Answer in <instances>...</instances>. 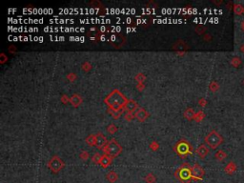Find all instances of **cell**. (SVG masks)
<instances>
[{"label":"cell","instance_id":"1","mask_svg":"<svg viewBox=\"0 0 244 183\" xmlns=\"http://www.w3.org/2000/svg\"><path fill=\"white\" fill-rule=\"evenodd\" d=\"M129 99L121 93L118 89L113 90L104 99V102L109 107V109L114 111L122 110L127 104Z\"/></svg>","mask_w":244,"mask_h":183},{"label":"cell","instance_id":"2","mask_svg":"<svg viewBox=\"0 0 244 183\" xmlns=\"http://www.w3.org/2000/svg\"><path fill=\"white\" fill-rule=\"evenodd\" d=\"M103 151H104L105 155L113 158L120 155V152H122V147L120 146V144L118 143L116 139L112 138L111 140L108 141V143H107L105 148L103 149Z\"/></svg>","mask_w":244,"mask_h":183},{"label":"cell","instance_id":"3","mask_svg":"<svg viewBox=\"0 0 244 183\" xmlns=\"http://www.w3.org/2000/svg\"><path fill=\"white\" fill-rule=\"evenodd\" d=\"M205 142L211 149H216L223 142V137L215 130L210 132L205 137Z\"/></svg>","mask_w":244,"mask_h":183},{"label":"cell","instance_id":"4","mask_svg":"<svg viewBox=\"0 0 244 183\" xmlns=\"http://www.w3.org/2000/svg\"><path fill=\"white\" fill-rule=\"evenodd\" d=\"M174 151L177 152V154L181 156V157H186L189 154L192 152V146L191 144L185 139L179 140L178 142L174 145Z\"/></svg>","mask_w":244,"mask_h":183},{"label":"cell","instance_id":"5","mask_svg":"<svg viewBox=\"0 0 244 183\" xmlns=\"http://www.w3.org/2000/svg\"><path fill=\"white\" fill-rule=\"evenodd\" d=\"M191 169H192V166H190L189 164H183L174 173V175L180 179L182 182H188L193 178Z\"/></svg>","mask_w":244,"mask_h":183},{"label":"cell","instance_id":"6","mask_svg":"<svg viewBox=\"0 0 244 183\" xmlns=\"http://www.w3.org/2000/svg\"><path fill=\"white\" fill-rule=\"evenodd\" d=\"M48 167L52 173L57 174L60 170H62L65 167V163L58 155H53L52 157L49 160Z\"/></svg>","mask_w":244,"mask_h":183},{"label":"cell","instance_id":"7","mask_svg":"<svg viewBox=\"0 0 244 183\" xmlns=\"http://www.w3.org/2000/svg\"><path fill=\"white\" fill-rule=\"evenodd\" d=\"M192 177L193 179H196V180H201L202 178H203V175L205 174V172L203 170V168H202L199 164L196 163L194 166H192Z\"/></svg>","mask_w":244,"mask_h":183},{"label":"cell","instance_id":"8","mask_svg":"<svg viewBox=\"0 0 244 183\" xmlns=\"http://www.w3.org/2000/svg\"><path fill=\"white\" fill-rule=\"evenodd\" d=\"M108 143V140H107V137L103 135L102 133H95V146L98 149H104L105 146Z\"/></svg>","mask_w":244,"mask_h":183},{"label":"cell","instance_id":"9","mask_svg":"<svg viewBox=\"0 0 244 183\" xmlns=\"http://www.w3.org/2000/svg\"><path fill=\"white\" fill-rule=\"evenodd\" d=\"M148 116H149V113L144 108H141V107H139L135 112V117L137 118V120L140 122H143Z\"/></svg>","mask_w":244,"mask_h":183},{"label":"cell","instance_id":"10","mask_svg":"<svg viewBox=\"0 0 244 183\" xmlns=\"http://www.w3.org/2000/svg\"><path fill=\"white\" fill-rule=\"evenodd\" d=\"M209 148L207 147V145H205V144H201L198 146V148L196 149V155L199 156L200 158H205L206 156H207L209 155Z\"/></svg>","mask_w":244,"mask_h":183},{"label":"cell","instance_id":"11","mask_svg":"<svg viewBox=\"0 0 244 183\" xmlns=\"http://www.w3.org/2000/svg\"><path fill=\"white\" fill-rule=\"evenodd\" d=\"M124 108L126 109L127 112L133 113V112H135V111L138 109L139 107H138V104H137V103L135 100H133V99H130V100H128L127 104H126V106L124 107Z\"/></svg>","mask_w":244,"mask_h":183},{"label":"cell","instance_id":"12","mask_svg":"<svg viewBox=\"0 0 244 183\" xmlns=\"http://www.w3.org/2000/svg\"><path fill=\"white\" fill-rule=\"evenodd\" d=\"M70 102L74 107H77V106H79L80 103L82 102V97L80 96L79 94H74L71 96V98H70Z\"/></svg>","mask_w":244,"mask_h":183},{"label":"cell","instance_id":"13","mask_svg":"<svg viewBox=\"0 0 244 183\" xmlns=\"http://www.w3.org/2000/svg\"><path fill=\"white\" fill-rule=\"evenodd\" d=\"M225 173L228 174H232L233 173H235V172L236 171V165H235V162H233V161H230L229 162L226 167H225Z\"/></svg>","mask_w":244,"mask_h":183},{"label":"cell","instance_id":"14","mask_svg":"<svg viewBox=\"0 0 244 183\" xmlns=\"http://www.w3.org/2000/svg\"><path fill=\"white\" fill-rule=\"evenodd\" d=\"M112 157H110L109 155H102V158H101V161H100V165L103 168H107L111 163H112Z\"/></svg>","mask_w":244,"mask_h":183},{"label":"cell","instance_id":"15","mask_svg":"<svg viewBox=\"0 0 244 183\" xmlns=\"http://www.w3.org/2000/svg\"><path fill=\"white\" fill-rule=\"evenodd\" d=\"M106 178L108 179L111 183H114L118 179V174L114 171H110L109 173L107 174Z\"/></svg>","mask_w":244,"mask_h":183},{"label":"cell","instance_id":"16","mask_svg":"<svg viewBox=\"0 0 244 183\" xmlns=\"http://www.w3.org/2000/svg\"><path fill=\"white\" fill-rule=\"evenodd\" d=\"M234 13L236 15H241L244 13V7L241 4H235L234 6Z\"/></svg>","mask_w":244,"mask_h":183},{"label":"cell","instance_id":"17","mask_svg":"<svg viewBox=\"0 0 244 183\" xmlns=\"http://www.w3.org/2000/svg\"><path fill=\"white\" fill-rule=\"evenodd\" d=\"M215 157L218 160V161H222V160H224L225 158L227 157V154L224 151L222 150H219V151H217L216 152V155H215Z\"/></svg>","mask_w":244,"mask_h":183},{"label":"cell","instance_id":"18","mask_svg":"<svg viewBox=\"0 0 244 183\" xmlns=\"http://www.w3.org/2000/svg\"><path fill=\"white\" fill-rule=\"evenodd\" d=\"M194 116H196V113H194V111L193 109H191V108H188L184 112V116L187 118V119H189V120L194 118Z\"/></svg>","mask_w":244,"mask_h":183},{"label":"cell","instance_id":"19","mask_svg":"<svg viewBox=\"0 0 244 183\" xmlns=\"http://www.w3.org/2000/svg\"><path fill=\"white\" fill-rule=\"evenodd\" d=\"M86 143L89 146H95V135H90L86 137Z\"/></svg>","mask_w":244,"mask_h":183},{"label":"cell","instance_id":"20","mask_svg":"<svg viewBox=\"0 0 244 183\" xmlns=\"http://www.w3.org/2000/svg\"><path fill=\"white\" fill-rule=\"evenodd\" d=\"M144 180L146 181V183H155L156 181V177L154 174L152 173H149L146 177H145Z\"/></svg>","mask_w":244,"mask_h":183},{"label":"cell","instance_id":"21","mask_svg":"<svg viewBox=\"0 0 244 183\" xmlns=\"http://www.w3.org/2000/svg\"><path fill=\"white\" fill-rule=\"evenodd\" d=\"M240 64H241V59H240L238 56H235L231 59V65L232 66L238 68Z\"/></svg>","mask_w":244,"mask_h":183},{"label":"cell","instance_id":"22","mask_svg":"<svg viewBox=\"0 0 244 183\" xmlns=\"http://www.w3.org/2000/svg\"><path fill=\"white\" fill-rule=\"evenodd\" d=\"M209 88H210V90H211L212 92L215 93V92H216L217 90L219 89V85H218V83H217L216 81H212L211 84H210Z\"/></svg>","mask_w":244,"mask_h":183},{"label":"cell","instance_id":"23","mask_svg":"<svg viewBox=\"0 0 244 183\" xmlns=\"http://www.w3.org/2000/svg\"><path fill=\"white\" fill-rule=\"evenodd\" d=\"M101 158H102V155H99V152H96V154L94 155L93 158H92V159H93V161H94L95 164H100Z\"/></svg>","mask_w":244,"mask_h":183},{"label":"cell","instance_id":"24","mask_svg":"<svg viewBox=\"0 0 244 183\" xmlns=\"http://www.w3.org/2000/svg\"><path fill=\"white\" fill-rule=\"evenodd\" d=\"M204 116H205L204 113L202 112V111H199V112L196 113V116H194V119H196L197 122H199V121H201L202 119H203Z\"/></svg>","mask_w":244,"mask_h":183},{"label":"cell","instance_id":"25","mask_svg":"<svg viewBox=\"0 0 244 183\" xmlns=\"http://www.w3.org/2000/svg\"><path fill=\"white\" fill-rule=\"evenodd\" d=\"M107 130H108V132L110 133H114L116 131H117V127L116 125H114L113 123H111L108 127H107Z\"/></svg>","mask_w":244,"mask_h":183},{"label":"cell","instance_id":"26","mask_svg":"<svg viewBox=\"0 0 244 183\" xmlns=\"http://www.w3.org/2000/svg\"><path fill=\"white\" fill-rule=\"evenodd\" d=\"M145 78H146V76H145V74H142V72H139V74H137L135 76V80L140 83H142L143 80H145Z\"/></svg>","mask_w":244,"mask_h":183},{"label":"cell","instance_id":"27","mask_svg":"<svg viewBox=\"0 0 244 183\" xmlns=\"http://www.w3.org/2000/svg\"><path fill=\"white\" fill-rule=\"evenodd\" d=\"M79 156H80V158H81V159L87 160L88 158H89V152H88L87 151H82Z\"/></svg>","mask_w":244,"mask_h":183},{"label":"cell","instance_id":"28","mask_svg":"<svg viewBox=\"0 0 244 183\" xmlns=\"http://www.w3.org/2000/svg\"><path fill=\"white\" fill-rule=\"evenodd\" d=\"M133 117H135V113L127 112V113H126V114H125V118L127 120H132Z\"/></svg>","mask_w":244,"mask_h":183},{"label":"cell","instance_id":"29","mask_svg":"<svg viewBox=\"0 0 244 183\" xmlns=\"http://www.w3.org/2000/svg\"><path fill=\"white\" fill-rule=\"evenodd\" d=\"M196 33L200 34V33H204L205 28H204V27H202V26H197L196 28Z\"/></svg>","mask_w":244,"mask_h":183},{"label":"cell","instance_id":"30","mask_svg":"<svg viewBox=\"0 0 244 183\" xmlns=\"http://www.w3.org/2000/svg\"><path fill=\"white\" fill-rule=\"evenodd\" d=\"M82 68H83V70H85V71H89L90 69H91V65L88 63V62H85L83 65H82Z\"/></svg>","mask_w":244,"mask_h":183},{"label":"cell","instance_id":"31","mask_svg":"<svg viewBox=\"0 0 244 183\" xmlns=\"http://www.w3.org/2000/svg\"><path fill=\"white\" fill-rule=\"evenodd\" d=\"M75 78H76V76H75L74 74H72V72H71V74H68V79L72 80V81H74V80Z\"/></svg>","mask_w":244,"mask_h":183},{"label":"cell","instance_id":"32","mask_svg":"<svg viewBox=\"0 0 244 183\" xmlns=\"http://www.w3.org/2000/svg\"><path fill=\"white\" fill-rule=\"evenodd\" d=\"M206 104H207V101H206L204 98H201L200 100H199V105L203 107V106H205Z\"/></svg>","mask_w":244,"mask_h":183},{"label":"cell","instance_id":"33","mask_svg":"<svg viewBox=\"0 0 244 183\" xmlns=\"http://www.w3.org/2000/svg\"><path fill=\"white\" fill-rule=\"evenodd\" d=\"M157 147L158 146H157V143H156V142H152L151 144V148L152 149H157Z\"/></svg>","mask_w":244,"mask_h":183},{"label":"cell","instance_id":"34","mask_svg":"<svg viewBox=\"0 0 244 183\" xmlns=\"http://www.w3.org/2000/svg\"><path fill=\"white\" fill-rule=\"evenodd\" d=\"M209 39H211V36L208 35V34L207 35H205V40H209Z\"/></svg>","mask_w":244,"mask_h":183},{"label":"cell","instance_id":"35","mask_svg":"<svg viewBox=\"0 0 244 183\" xmlns=\"http://www.w3.org/2000/svg\"><path fill=\"white\" fill-rule=\"evenodd\" d=\"M240 51H241L242 52H244V44L241 46V47H240Z\"/></svg>","mask_w":244,"mask_h":183},{"label":"cell","instance_id":"36","mask_svg":"<svg viewBox=\"0 0 244 183\" xmlns=\"http://www.w3.org/2000/svg\"><path fill=\"white\" fill-rule=\"evenodd\" d=\"M242 29H243V30H244V22H243V23H242Z\"/></svg>","mask_w":244,"mask_h":183},{"label":"cell","instance_id":"37","mask_svg":"<svg viewBox=\"0 0 244 183\" xmlns=\"http://www.w3.org/2000/svg\"><path fill=\"white\" fill-rule=\"evenodd\" d=\"M243 85H244V79H243Z\"/></svg>","mask_w":244,"mask_h":183}]
</instances>
